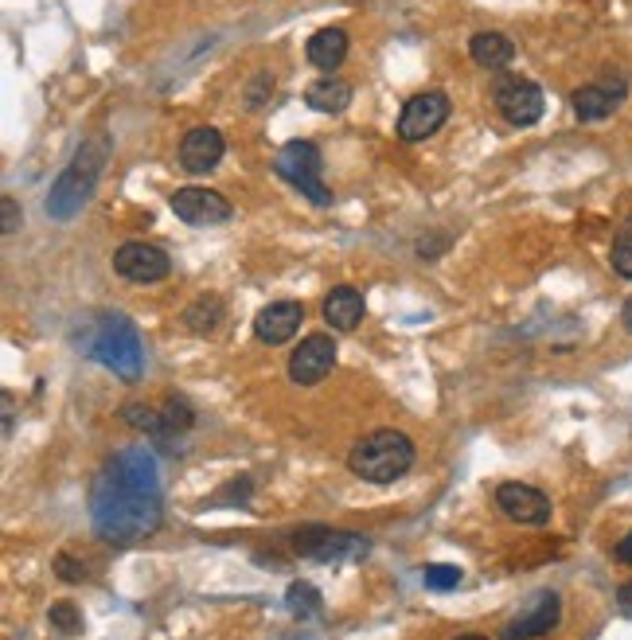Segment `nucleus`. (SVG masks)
Here are the masks:
<instances>
[{
    "label": "nucleus",
    "mask_w": 632,
    "mask_h": 640,
    "mask_svg": "<svg viewBox=\"0 0 632 640\" xmlns=\"http://www.w3.org/2000/svg\"><path fill=\"white\" fill-rule=\"evenodd\" d=\"M164 520L161 469L145 445L113 453L90 485V523L106 543H141Z\"/></svg>",
    "instance_id": "nucleus-1"
},
{
    "label": "nucleus",
    "mask_w": 632,
    "mask_h": 640,
    "mask_svg": "<svg viewBox=\"0 0 632 640\" xmlns=\"http://www.w3.org/2000/svg\"><path fill=\"white\" fill-rule=\"evenodd\" d=\"M414 465V442L402 430H375V434L359 437L348 453V469L359 480L371 485H391V480L406 477Z\"/></svg>",
    "instance_id": "nucleus-2"
},
{
    "label": "nucleus",
    "mask_w": 632,
    "mask_h": 640,
    "mask_svg": "<svg viewBox=\"0 0 632 640\" xmlns=\"http://www.w3.org/2000/svg\"><path fill=\"white\" fill-rule=\"evenodd\" d=\"M86 356L98 359L102 368H110L113 376H121L126 383L141 379V368H145V348H141V333L138 325L121 313H110L98 321V328L86 340Z\"/></svg>",
    "instance_id": "nucleus-3"
},
{
    "label": "nucleus",
    "mask_w": 632,
    "mask_h": 640,
    "mask_svg": "<svg viewBox=\"0 0 632 640\" xmlns=\"http://www.w3.org/2000/svg\"><path fill=\"white\" fill-rule=\"evenodd\" d=\"M106 156H110V141H106L102 133L90 137V141L78 149L75 161L63 169V176L55 180L52 196H47V215H52V219H70V215L90 199L98 176H102Z\"/></svg>",
    "instance_id": "nucleus-4"
},
{
    "label": "nucleus",
    "mask_w": 632,
    "mask_h": 640,
    "mask_svg": "<svg viewBox=\"0 0 632 640\" xmlns=\"http://www.w3.org/2000/svg\"><path fill=\"white\" fill-rule=\"evenodd\" d=\"M274 172L282 180H290L293 188H301V196H308L316 207L333 204V192H328L325 180H320L325 156H320V149H316L313 141H285L274 156Z\"/></svg>",
    "instance_id": "nucleus-5"
},
{
    "label": "nucleus",
    "mask_w": 632,
    "mask_h": 640,
    "mask_svg": "<svg viewBox=\"0 0 632 640\" xmlns=\"http://www.w3.org/2000/svg\"><path fill=\"white\" fill-rule=\"evenodd\" d=\"M293 551L301 558H313V563H359L368 558L371 543L356 531H336L325 523H308V528L293 531Z\"/></svg>",
    "instance_id": "nucleus-6"
},
{
    "label": "nucleus",
    "mask_w": 632,
    "mask_h": 640,
    "mask_svg": "<svg viewBox=\"0 0 632 640\" xmlns=\"http://www.w3.org/2000/svg\"><path fill=\"white\" fill-rule=\"evenodd\" d=\"M492 102H495V110H500V118L515 129L535 126V121L543 118V110H547L543 90H538V83H531V78H504V83L495 86Z\"/></svg>",
    "instance_id": "nucleus-7"
},
{
    "label": "nucleus",
    "mask_w": 632,
    "mask_h": 640,
    "mask_svg": "<svg viewBox=\"0 0 632 640\" xmlns=\"http://www.w3.org/2000/svg\"><path fill=\"white\" fill-rule=\"evenodd\" d=\"M624 95H629V78H624L621 70H609L601 83L578 86L570 106H574V113H578V121H606L621 110Z\"/></svg>",
    "instance_id": "nucleus-8"
},
{
    "label": "nucleus",
    "mask_w": 632,
    "mask_h": 640,
    "mask_svg": "<svg viewBox=\"0 0 632 640\" xmlns=\"http://www.w3.org/2000/svg\"><path fill=\"white\" fill-rule=\"evenodd\" d=\"M113 270L133 285H153V282H164L172 270L168 254L153 242H121L113 250Z\"/></svg>",
    "instance_id": "nucleus-9"
},
{
    "label": "nucleus",
    "mask_w": 632,
    "mask_h": 640,
    "mask_svg": "<svg viewBox=\"0 0 632 640\" xmlns=\"http://www.w3.org/2000/svg\"><path fill=\"white\" fill-rule=\"evenodd\" d=\"M449 118V98L442 90H426V95H414L411 102L402 106L399 118V137L402 141H426Z\"/></svg>",
    "instance_id": "nucleus-10"
},
{
    "label": "nucleus",
    "mask_w": 632,
    "mask_h": 640,
    "mask_svg": "<svg viewBox=\"0 0 632 640\" xmlns=\"http://www.w3.org/2000/svg\"><path fill=\"white\" fill-rule=\"evenodd\" d=\"M495 508L512 523H523V528H543L551 520L547 496L531 485H520V480H508V485L495 488Z\"/></svg>",
    "instance_id": "nucleus-11"
},
{
    "label": "nucleus",
    "mask_w": 632,
    "mask_h": 640,
    "mask_svg": "<svg viewBox=\"0 0 632 640\" xmlns=\"http://www.w3.org/2000/svg\"><path fill=\"white\" fill-rule=\"evenodd\" d=\"M558 617H563V601H558L555 589H543V594H535V601H531L520 617H512V621L500 629V640H538V637H547V632L558 625Z\"/></svg>",
    "instance_id": "nucleus-12"
},
{
    "label": "nucleus",
    "mask_w": 632,
    "mask_h": 640,
    "mask_svg": "<svg viewBox=\"0 0 632 640\" xmlns=\"http://www.w3.org/2000/svg\"><path fill=\"white\" fill-rule=\"evenodd\" d=\"M333 364H336L333 336L313 333V336H305V340L297 344V351L290 356V379L301 387H316L328 371H333Z\"/></svg>",
    "instance_id": "nucleus-13"
},
{
    "label": "nucleus",
    "mask_w": 632,
    "mask_h": 640,
    "mask_svg": "<svg viewBox=\"0 0 632 640\" xmlns=\"http://www.w3.org/2000/svg\"><path fill=\"white\" fill-rule=\"evenodd\" d=\"M168 204H172V211H176V219L192 223V227H215V223L231 219L227 196H219V192H211V188H176Z\"/></svg>",
    "instance_id": "nucleus-14"
},
{
    "label": "nucleus",
    "mask_w": 632,
    "mask_h": 640,
    "mask_svg": "<svg viewBox=\"0 0 632 640\" xmlns=\"http://www.w3.org/2000/svg\"><path fill=\"white\" fill-rule=\"evenodd\" d=\"M222 153H227V145H222V133H219V129H211V126L188 129V137L179 141V164H184L188 172H196V176L219 169Z\"/></svg>",
    "instance_id": "nucleus-15"
},
{
    "label": "nucleus",
    "mask_w": 632,
    "mask_h": 640,
    "mask_svg": "<svg viewBox=\"0 0 632 640\" xmlns=\"http://www.w3.org/2000/svg\"><path fill=\"white\" fill-rule=\"evenodd\" d=\"M301 321H305V308H301L297 301H270V305L254 316V336L262 344H274L277 348V344L297 336Z\"/></svg>",
    "instance_id": "nucleus-16"
},
{
    "label": "nucleus",
    "mask_w": 632,
    "mask_h": 640,
    "mask_svg": "<svg viewBox=\"0 0 632 640\" xmlns=\"http://www.w3.org/2000/svg\"><path fill=\"white\" fill-rule=\"evenodd\" d=\"M325 321L336 333H351L363 321V293L351 290V285H336L325 297Z\"/></svg>",
    "instance_id": "nucleus-17"
},
{
    "label": "nucleus",
    "mask_w": 632,
    "mask_h": 640,
    "mask_svg": "<svg viewBox=\"0 0 632 640\" xmlns=\"http://www.w3.org/2000/svg\"><path fill=\"white\" fill-rule=\"evenodd\" d=\"M469 55L477 67L484 70H504L515 59V43L504 32H477L469 40Z\"/></svg>",
    "instance_id": "nucleus-18"
},
{
    "label": "nucleus",
    "mask_w": 632,
    "mask_h": 640,
    "mask_svg": "<svg viewBox=\"0 0 632 640\" xmlns=\"http://www.w3.org/2000/svg\"><path fill=\"white\" fill-rule=\"evenodd\" d=\"M308 63L320 70H336L348 59V32L344 28H320V32L308 40Z\"/></svg>",
    "instance_id": "nucleus-19"
},
{
    "label": "nucleus",
    "mask_w": 632,
    "mask_h": 640,
    "mask_svg": "<svg viewBox=\"0 0 632 640\" xmlns=\"http://www.w3.org/2000/svg\"><path fill=\"white\" fill-rule=\"evenodd\" d=\"M305 102L313 106L316 113H344L351 102V86L344 83V78L325 75L305 90Z\"/></svg>",
    "instance_id": "nucleus-20"
},
{
    "label": "nucleus",
    "mask_w": 632,
    "mask_h": 640,
    "mask_svg": "<svg viewBox=\"0 0 632 640\" xmlns=\"http://www.w3.org/2000/svg\"><path fill=\"white\" fill-rule=\"evenodd\" d=\"M219 321H222V301L219 297H199V301H192V305L184 308V325H188L196 336L215 333Z\"/></svg>",
    "instance_id": "nucleus-21"
},
{
    "label": "nucleus",
    "mask_w": 632,
    "mask_h": 640,
    "mask_svg": "<svg viewBox=\"0 0 632 640\" xmlns=\"http://www.w3.org/2000/svg\"><path fill=\"white\" fill-rule=\"evenodd\" d=\"M121 422H126V426H133V430H145V434H153V437H164L161 414H156L153 406H141V402H129V406L121 410Z\"/></svg>",
    "instance_id": "nucleus-22"
},
{
    "label": "nucleus",
    "mask_w": 632,
    "mask_h": 640,
    "mask_svg": "<svg viewBox=\"0 0 632 640\" xmlns=\"http://www.w3.org/2000/svg\"><path fill=\"white\" fill-rule=\"evenodd\" d=\"M461 566L454 563H429L426 571H422V582H426V589H437V594H445V589H457L461 586Z\"/></svg>",
    "instance_id": "nucleus-23"
},
{
    "label": "nucleus",
    "mask_w": 632,
    "mask_h": 640,
    "mask_svg": "<svg viewBox=\"0 0 632 640\" xmlns=\"http://www.w3.org/2000/svg\"><path fill=\"white\" fill-rule=\"evenodd\" d=\"M285 601H290V609L297 617H313L320 614V589L308 586V582H293L290 594H285Z\"/></svg>",
    "instance_id": "nucleus-24"
},
{
    "label": "nucleus",
    "mask_w": 632,
    "mask_h": 640,
    "mask_svg": "<svg viewBox=\"0 0 632 640\" xmlns=\"http://www.w3.org/2000/svg\"><path fill=\"white\" fill-rule=\"evenodd\" d=\"M161 422H164V437L179 434V430H188L192 422H196V410L188 406L184 399H168L161 410Z\"/></svg>",
    "instance_id": "nucleus-25"
},
{
    "label": "nucleus",
    "mask_w": 632,
    "mask_h": 640,
    "mask_svg": "<svg viewBox=\"0 0 632 640\" xmlns=\"http://www.w3.org/2000/svg\"><path fill=\"white\" fill-rule=\"evenodd\" d=\"M47 621H52L59 632H67V637H75V632H83V614H78L75 601H55L52 614H47Z\"/></svg>",
    "instance_id": "nucleus-26"
},
{
    "label": "nucleus",
    "mask_w": 632,
    "mask_h": 640,
    "mask_svg": "<svg viewBox=\"0 0 632 640\" xmlns=\"http://www.w3.org/2000/svg\"><path fill=\"white\" fill-rule=\"evenodd\" d=\"M613 270L632 282V227H624V231L617 235V242H613Z\"/></svg>",
    "instance_id": "nucleus-27"
},
{
    "label": "nucleus",
    "mask_w": 632,
    "mask_h": 640,
    "mask_svg": "<svg viewBox=\"0 0 632 640\" xmlns=\"http://www.w3.org/2000/svg\"><path fill=\"white\" fill-rule=\"evenodd\" d=\"M274 95V78H270V70H262V75L250 83V90H247V106L250 110H258V106H265V98Z\"/></svg>",
    "instance_id": "nucleus-28"
},
{
    "label": "nucleus",
    "mask_w": 632,
    "mask_h": 640,
    "mask_svg": "<svg viewBox=\"0 0 632 640\" xmlns=\"http://www.w3.org/2000/svg\"><path fill=\"white\" fill-rule=\"evenodd\" d=\"M20 219H24V215H20L17 199H12V196L0 199V231H4V235H17L20 231Z\"/></svg>",
    "instance_id": "nucleus-29"
},
{
    "label": "nucleus",
    "mask_w": 632,
    "mask_h": 640,
    "mask_svg": "<svg viewBox=\"0 0 632 640\" xmlns=\"http://www.w3.org/2000/svg\"><path fill=\"white\" fill-rule=\"evenodd\" d=\"M55 571H59L63 582H83L86 578V566L70 555H55Z\"/></svg>",
    "instance_id": "nucleus-30"
},
{
    "label": "nucleus",
    "mask_w": 632,
    "mask_h": 640,
    "mask_svg": "<svg viewBox=\"0 0 632 640\" xmlns=\"http://www.w3.org/2000/svg\"><path fill=\"white\" fill-rule=\"evenodd\" d=\"M617 558H621L624 566H632V531L617 543Z\"/></svg>",
    "instance_id": "nucleus-31"
},
{
    "label": "nucleus",
    "mask_w": 632,
    "mask_h": 640,
    "mask_svg": "<svg viewBox=\"0 0 632 640\" xmlns=\"http://www.w3.org/2000/svg\"><path fill=\"white\" fill-rule=\"evenodd\" d=\"M617 606H621L624 614H632V582H624V586L617 589Z\"/></svg>",
    "instance_id": "nucleus-32"
},
{
    "label": "nucleus",
    "mask_w": 632,
    "mask_h": 640,
    "mask_svg": "<svg viewBox=\"0 0 632 640\" xmlns=\"http://www.w3.org/2000/svg\"><path fill=\"white\" fill-rule=\"evenodd\" d=\"M621 325H624V333L632 336V297L624 301V308H621Z\"/></svg>",
    "instance_id": "nucleus-33"
},
{
    "label": "nucleus",
    "mask_w": 632,
    "mask_h": 640,
    "mask_svg": "<svg viewBox=\"0 0 632 640\" xmlns=\"http://www.w3.org/2000/svg\"><path fill=\"white\" fill-rule=\"evenodd\" d=\"M457 640H488V637H477V632H469V637H457Z\"/></svg>",
    "instance_id": "nucleus-34"
}]
</instances>
